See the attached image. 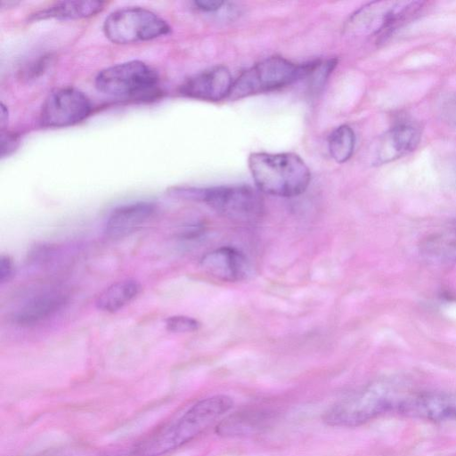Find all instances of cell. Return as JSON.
I'll list each match as a JSON object with an SVG mask.
<instances>
[{
    "label": "cell",
    "mask_w": 456,
    "mask_h": 456,
    "mask_svg": "<svg viewBox=\"0 0 456 456\" xmlns=\"http://www.w3.org/2000/svg\"><path fill=\"white\" fill-rule=\"evenodd\" d=\"M403 395L387 381H375L333 404L323 415L331 427L352 428L362 425L389 411H395Z\"/></svg>",
    "instance_id": "3"
},
{
    "label": "cell",
    "mask_w": 456,
    "mask_h": 456,
    "mask_svg": "<svg viewBox=\"0 0 456 456\" xmlns=\"http://www.w3.org/2000/svg\"><path fill=\"white\" fill-rule=\"evenodd\" d=\"M104 4L102 1H61L32 14L31 19H84L102 12Z\"/></svg>",
    "instance_id": "18"
},
{
    "label": "cell",
    "mask_w": 456,
    "mask_h": 456,
    "mask_svg": "<svg viewBox=\"0 0 456 456\" xmlns=\"http://www.w3.org/2000/svg\"><path fill=\"white\" fill-rule=\"evenodd\" d=\"M200 266L213 278L228 282L246 279L250 270L246 256L231 247H222L207 253L200 259Z\"/></svg>",
    "instance_id": "13"
},
{
    "label": "cell",
    "mask_w": 456,
    "mask_h": 456,
    "mask_svg": "<svg viewBox=\"0 0 456 456\" xmlns=\"http://www.w3.org/2000/svg\"><path fill=\"white\" fill-rule=\"evenodd\" d=\"M421 251L432 260L450 261L456 258V219L442 231L425 239Z\"/></svg>",
    "instance_id": "19"
},
{
    "label": "cell",
    "mask_w": 456,
    "mask_h": 456,
    "mask_svg": "<svg viewBox=\"0 0 456 456\" xmlns=\"http://www.w3.org/2000/svg\"><path fill=\"white\" fill-rule=\"evenodd\" d=\"M259 191L249 185L172 189L176 196L205 202L219 214L239 222H252L262 216L264 200Z\"/></svg>",
    "instance_id": "4"
},
{
    "label": "cell",
    "mask_w": 456,
    "mask_h": 456,
    "mask_svg": "<svg viewBox=\"0 0 456 456\" xmlns=\"http://www.w3.org/2000/svg\"><path fill=\"white\" fill-rule=\"evenodd\" d=\"M354 145V133L347 125H341L335 128L328 138L330 156L338 163H344L351 158Z\"/></svg>",
    "instance_id": "20"
},
{
    "label": "cell",
    "mask_w": 456,
    "mask_h": 456,
    "mask_svg": "<svg viewBox=\"0 0 456 456\" xmlns=\"http://www.w3.org/2000/svg\"><path fill=\"white\" fill-rule=\"evenodd\" d=\"M0 113H1V116H0V126H1V131H3L5 127V126H7V123H8V109L7 107L2 102L1 105H0Z\"/></svg>",
    "instance_id": "25"
},
{
    "label": "cell",
    "mask_w": 456,
    "mask_h": 456,
    "mask_svg": "<svg viewBox=\"0 0 456 456\" xmlns=\"http://www.w3.org/2000/svg\"><path fill=\"white\" fill-rule=\"evenodd\" d=\"M232 399L216 395L202 399L181 417L141 442L134 450L138 456H160L191 442L228 412Z\"/></svg>",
    "instance_id": "1"
},
{
    "label": "cell",
    "mask_w": 456,
    "mask_h": 456,
    "mask_svg": "<svg viewBox=\"0 0 456 456\" xmlns=\"http://www.w3.org/2000/svg\"><path fill=\"white\" fill-rule=\"evenodd\" d=\"M421 137L419 128L410 122H402L382 134L374 149V164L395 160L416 149Z\"/></svg>",
    "instance_id": "12"
},
{
    "label": "cell",
    "mask_w": 456,
    "mask_h": 456,
    "mask_svg": "<svg viewBox=\"0 0 456 456\" xmlns=\"http://www.w3.org/2000/svg\"><path fill=\"white\" fill-rule=\"evenodd\" d=\"M166 329L173 333L193 332L200 329V322L186 315H172L165 321Z\"/></svg>",
    "instance_id": "21"
},
{
    "label": "cell",
    "mask_w": 456,
    "mask_h": 456,
    "mask_svg": "<svg viewBox=\"0 0 456 456\" xmlns=\"http://www.w3.org/2000/svg\"><path fill=\"white\" fill-rule=\"evenodd\" d=\"M91 112V101L82 91L70 86L60 87L51 91L45 99L39 123L44 127H67L82 122Z\"/></svg>",
    "instance_id": "9"
},
{
    "label": "cell",
    "mask_w": 456,
    "mask_h": 456,
    "mask_svg": "<svg viewBox=\"0 0 456 456\" xmlns=\"http://www.w3.org/2000/svg\"><path fill=\"white\" fill-rule=\"evenodd\" d=\"M94 84L98 91L110 96L150 99L159 92V77L149 64L130 61L101 70Z\"/></svg>",
    "instance_id": "5"
},
{
    "label": "cell",
    "mask_w": 456,
    "mask_h": 456,
    "mask_svg": "<svg viewBox=\"0 0 456 456\" xmlns=\"http://www.w3.org/2000/svg\"><path fill=\"white\" fill-rule=\"evenodd\" d=\"M273 412L264 409H248L234 412L218 425L216 432L224 436L255 434L272 421Z\"/></svg>",
    "instance_id": "16"
},
{
    "label": "cell",
    "mask_w": 456,
    "mask_h": 456,
    "mask_svg": "<svg viewBox=\"0 0 456 456\" xmlns=\"http://www.w3.org/2000/svg\"><path fill=\"white\" fill-rule=\"evenodd\" d=\"M395 411L410 418L432 422L456 420V394L415 392L403 395Z\"/></svg>",
    "instance_id": "10"
},
{
    "label": "cell",
    "mask_w": 456,
    "mask_h": 456,
    "mask_svg": "<svg viewBox=\"0 0 456 456\" xmlns=\"http://www.w3.org/2000/svg\"><path fill=\"white\" fill-rule=\"evenodd\" d=\"M19 145V135L14 132L1 131V157L9 156Z\"/></svg>",
    "instance_id": "22"
},
{
    "label": "cell",
    "mask_w": 456,
    "mask_h": 456,
    "mask_svg": "<svg viewBox=\"0 0 456 456\" xmlns=\"http://www.w3.org/2000/svg\"><path fill=\"white\" fill-rule=\"evenodd\" d=\"M67 299V295L61 290H45L23 303L13 314V321L20 326L36 325L61 310Z\"/></svg>",
    "instance_id": "15"
},
{
    "label": "cell",
    "mask_w": 456,
    "mask_h": 456,
    "mask_svg": "<svg viewBox=\"0 0 456 456\" xmlns=\"http://www.w3.org/2000/svg\"><path fill=\"white\" fill-rule=\"evenodd\" d=\"M305 74L306 64L298 66L283 57H269L245 70L233 81L229 98L240 100L271 92L305 77Z\"/></svg>",
    "instance_id": "6"
},
{
    "label": "cell",
    "mask_w": 456,
    "mask_h": 456,
    "mask_svg": "<svg viewBox=\"0 0 456 456\" xmlns=\"http://www.w3.org/2000/svg\"><path fill=\"white\" fill-rule=\"evenodd\" d=\"M156 211V204L150 201L119 206L110 214L104 225V233L113 240L126 237L149 221Z\"/></svg>",
    "instance_id": "14"
},
{
    "label": "cell",
    "mask_w": 456,
    "mask_h": 456,
    "mask_svg": "<svg viewBox=\"0 0 456 456\" xmlns=\"http://www.w3.org/2000/svg\"><path fill=\"white\" fill-rule=\"evenodd\" d=\"M141 284L132 279L122 280L104 289L95 299L96 307L103 312L114 313L132 302L141 292Z\"/></svg>",
    "instance_id": "17"
},
{
    "label": "cell",
    "mask_w": 456,
    "mask_h": 456,
    "mask_svg": "<svg viewBox=\"0 0 456 456\" xmlns=\"http://www.w3.org/2000/svg\"><path fill=\"white\" fill-rule=\"evenodd\" d=\"M419 1L372 2L354 16L352 22L359 32L376 36L384 41L397 28L414 17L422 8Z\"/></svg>",
    "instance_id": "8"
},
{
    "label": "cell",
    "mask_w": 456,
    "mask_h": 456,
    "mask_svg": "<svg viewBox=\"0 0 456 456\" xmlns=\"http://www.w3.org/2000/svg\"><path fill=\"white\" fill-rule=\"evenodd\" d=\"M225 3L217 0H198L194 1V6L202 12H216L222 8Z\"/></svg>",
    "instance_id": "24"
},
{
    "label": "cell",
    "mask_w": 456,
    "mask_h": 456,
    "mask_svg": "<svg viewBox=\"0 0 456 456\" xmlns=\"http://www.w3.org/2000/svg\"><path fill=\"white\" fill-rule=\"evenodd\" d=\"M15 268L12 259L8 255L0 256V283L4 284L12 280Z\"/></svg>",
    "instance_id": "23"
},
{
    "label": "cell",
    "mask_w": 456,
    "mask_h": 456,
    "mask_svg": "<svg viewBox=\"0 0 456 456\" xmlns=\"http://www.w3.org/2000/svg\"><path fill=\"white\" fill-rule=\"evenodd\" d=\"M103 31L112 43L127 45L166 36L170 33L171 28L154 12L135 6L110 13L103 22Z\"/></svg>",
    "instance_id": "7"
},
{
    "label": "cell",
    "mask_w": 456,
    "mask_h": 456,
    "mask_svg": "<svg viewBox=\"0 0 456 456\" xmlns=\"http://www.w3.org/2000/svg\"><path fill=\"white\" fill-rule=\"evenodd\" d=\"M248 162L256 188L269 195H300L306 190L311 180L309 167L293 152H253Z\"/></svg>",
    "instance_id": "2"
},
{
    "label": "cell",
    "mask_w": 456,
    "mask_h": 456,
    "mask_svg": "<svg viewBox=\"0 0 456 456\" xmlns=\"http://www.w3.org/2000/svg\"><path fill=\"white\" fill-rule=\"evenodd\" d=\"M232 84L229 69L216 66L187 78L181 85L179 93L187 98L218 102L229 97Z\"/></svg>",
    "instance_id": "11"
}]
</instances>
